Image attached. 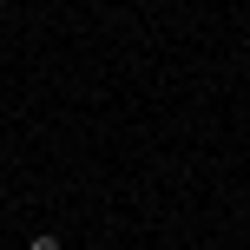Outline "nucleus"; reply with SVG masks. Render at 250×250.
<instances>
[{"mask_svg": "<svg viewBox=\"0 0 250 250\" xmlns=\"http://www.w3.org/2000/svg\"><path fill=\"white\" fill-rule=\"evenodd\" d=\"M26 250H66V244H60V237H53V230H40V237H33V244H26Z\"/></svg>", "mask_w": 250, "mask_h": 250, "instance_id": "1", "label": "nucleus"}]
</instances>
